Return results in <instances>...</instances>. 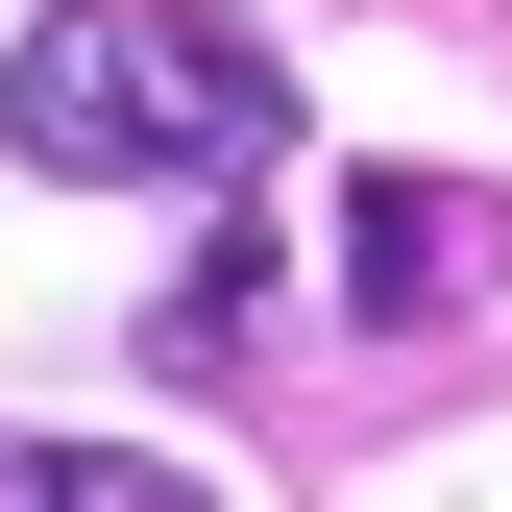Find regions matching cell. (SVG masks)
Segmentation results:
<instances>
[{
	"mask_svg": "<svg viewBox=\"0 0 512 512\" xmlns=\"http://www.w3.org/2000/svg\"><path fill=\"white\" fill-rule=\"evenodd\" d=\"M0 147L74 171V196H244L293 147V74L220 25V0H49L0 49Z\"/></svg>",
	"mask_w": 512,
	"mask_h": 512,
	"instance_id": "6da1fadb",
	"label": "cell"
},
{
	"mask_svg": "<svg viewBox=\"0 0 512 512\" xmlns=\"http://www.w3.org/2000/svg\"><path fill=\"white\" fill-rule=\"evenodd\" d=\"M512 269V196H464V171H342V317H464Z\"/></svg>",
	"mask_w": 512,
	"mask_h": 512,
	"instance_id": "7a4b0ae2",
	"label": "cell"
},
{
	"mask_svg": "<svg viewBox=\"0 0 512 512\" xmlns=\"http://www.w3.org/2000/svg\"><path fill=\"white\" fill-rule=\"evenodd\" d=\"M0 512H171L147 439H0Z\"/></svg>",
	"mask_w": 512,
	"mask_h": 512,
	"instance_id": "3957f363",
	"label": "cell"
},
{
	"mask_svg": "<svg viewBox=\"0 0 512 512\" xmlns=\"http://www.w3.org/2000/svg\"><path fill=\"white\" fill-rule=\"evenodd\" d=\"M244 317H269V244H196V269H171V317H147V342H171V366H220Z\"/></svg>",
	"mask_w": 512,
	"mask_h": 512,
	"instance_id": "277c9868",
	"label": "cell"
}]
</instances>
